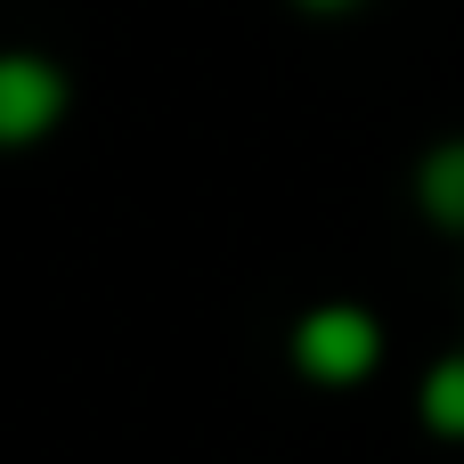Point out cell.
<instances>
[{"label":"cell","instance_id":"6da1fadb","mask_svg":"<svg viewBox=\"0 0 464 464\" xmlns=\"http://www.w3.org/2000/svg\"><path fill=\"white\" fill-rule=\"evenodd\" d=\"M285 359H294L302 383L351 392V383H367L383 367V318L367 302H310L294 318V334H285Z\"/></svg>","mask_w":464,"mask_h":464},{"label":"cell","instance_id":"7a4b0ae2","mask_svg":"<svg viewBox=\"0 0 464 464\" xmlns=\"http://www.w3.org/2000/svg\"><path fill=\"white\" fill-rule=\"evenodd\" d=\"M73 114V73L49 49H0V155L41 147Z\"/></svg>","mask_w":464,"mask_h":464},{"label":"cell","instance_id":"3957f363","mask_svg":"<svg viewBox=\"0 0 464 464\" xmlns=\"http://www.w3.org/2000/svg\"><path fill=\"white\" fill-rule=\"evenodd\" d=\"M408 188H416V212H424L440 237H464V130L432 139V147L416 155Z\"/></svg>","mask_w":464,"mask_h":464},{"label":"cell","instance_id":"277c9868","mask_svg":"<svg viewBox=\"0 0 464 464\" xmlns=\"http://www.w3.org/2000/svg\"><path fill=\"white\" fill-rule=\"evenodd\" d=\"M416 416H424L432 440H464V351H449V359L424 367V383H416Z\"/></svg>","mask_w":464,"mask_h":464},{"label":"cell","instance_id":"5b68a950","mask_svg":"<svg viewBox=\"0 0 464 464\" xmlns=\"http://www.w3.org/2000/svg\"><path fill=\"white\" fill-rule=\"evenodd\" d=\"M302 16H351V8H367V0H294Z\"/></svg>","mask_w":464,"mask_h":464}]
</instances>
